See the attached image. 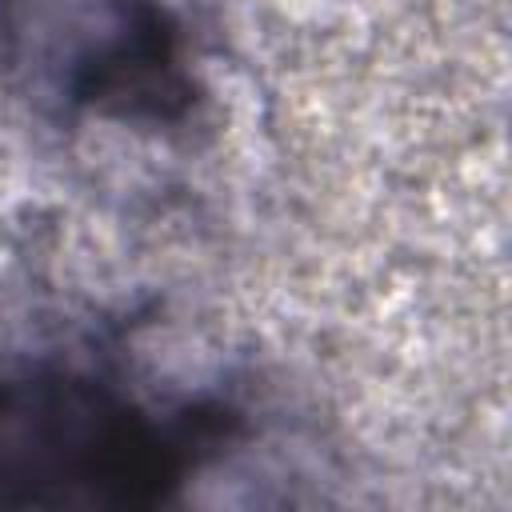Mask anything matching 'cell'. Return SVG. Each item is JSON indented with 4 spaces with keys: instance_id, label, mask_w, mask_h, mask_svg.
Wrapping results in <instances>:
<instances>
[{
    "instance_id": "cell-1",
    "label": "cell",
    "mask_w": 512,
    "mask_h": 512,
    "mask_svg": "<svg viewBox=\"0 0 512 512\" xmlns=\"http://www.w3.org/2000/svg\"><path fill=\"white\" fill-rule=\"evenodd\" d=\"M236 432L240 416L216 400L156 408L88 368H4L0 508H160Z\"/></svg>"
},
{
    "instance_id": "cell-2",
    "label": "cell",
    "mask_w": 512,
    "mask_h": 512,
    "mask_svg": "<svg viewBox=\"0 0 512 512\" xmlns=\"http://www.w3.org/2000/svg\"><path fill=\"white\" fill-rule=\"evenodd\" d=\"M0 40L68 116L176 128L200 104L180 20L160 0H4Z\"/></svg>"
}]
</instances>
